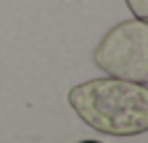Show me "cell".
I'll list each match as a JSON object with an SVG mask.
<instances>
[{
  "label": "cell",
  "instance_id": "3",
  "mask_svg": "<svg viewBox=\"0 0 148 143\" xmlns=\"http://www.w3.org/2000/svg\"><path fill=\"white\" fill-rule=\"evenodd\" d=\"M134 18H148V0H125Z\"/></svg>",
  "mask_w": 148,
  "mask_h": 143
},
{
  "label": "cell",
  "instance_id": "4",
  "mask_svg": "<svg viewBox=\"0 0 148 143\" xmlns=\"http://www.w3.org/2000/svg\"><path fill=\"white\" fill-rule=\"evenodd\" d=\"M79 143H99V141H79Z\"/></svg>",
  "mask_w": 148,
  "mask_h": 143
},
{
  "label": "cell",
  "instance_id": "2",
  "mask_svg": "<svg viewBox=\"0 0 148 143\" xmlns=\"http://www.w3.org/2000/svg\"><path fill=\"white\" fill-rule=\"evenodd\" d=\"M95 65L113 78L148 83V23L130 18L113 25L92 51Z\"/></svg>",
  "mask_w": 148,
  "mask_h": 143
},
{
  "label": "cell",
  "instance_id": "1",
  "mask_svg": "<svg viewBox=\"0 0 148 143\" xmlns=\"http://www.w3.org/2000/svg\"><path fill=\"white\" fill-rule=\"evenodd\" d=\"M74 113L95 131L109 136H139L148 131L146 83L113 76L90 78L67 92Z\"/></svg>",
  "mask_w": 148,
  "mask_h": 143
}]
</instances>
